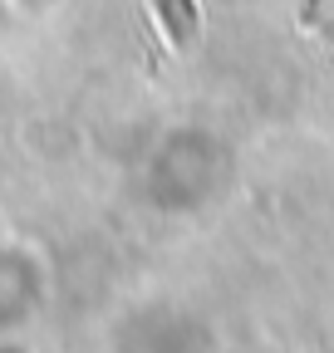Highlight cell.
<instances>
[{
	"instance_id": "1",
	"label": "cell",
	"mask_w": 334,
	"mask_h": 353,
	"mask_svg": "<svg viewBox=\"0 0 334 353\" xmlns=\"http://www.w3.org/2000/svg\"><path fill=\"white\" fill-rule=\"evenodd\" d=\"M162 20H167V34L177 44H187L197 34V6L192 0H162Z\"/></svg>"
}]
</instances>
